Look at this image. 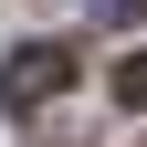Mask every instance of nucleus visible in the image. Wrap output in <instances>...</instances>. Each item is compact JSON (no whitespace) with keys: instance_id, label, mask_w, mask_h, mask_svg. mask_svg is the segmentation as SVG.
<instances>
[{"instance_id":"obj_2","label":"nucleus","mask_w":147,"mask_h":147,"mask_svg":"<svg viewBox=\"0 0 147 147\" xmlns=\"http://www.w3.org/2000/svg\"><path fill=\"white\" fill-rule=\"evenodd\" d=\"M116 95H126V105H137V116H147V53H137V63L116 74Z\"/></svg>"},{"instance_id":"obj_3","label":"nucleus","mask_w":147,"mask_h":147,"mask_svg":"<svg viewBox=\"0 0 147 147\" xmlns=\"http://www.w3.org/2000/svg\"><path fill=\"white\" fill-rule=\"evenodd\" d=\"M126 11H137V0H95V21H126Z\"/></svg>"},{"instance_id":"obj_1","label":"nucleus","mask_w":147,"mask_h":147,"mask_svg":"<svg viewBox=\"0 0 147 147\" xmlns=\"http://www.w3.org/2000/svg\"><path fill=\"white\" fill-rule=\"evenodd\" d=\"M63 84H74V53L63 42H21L11 63H0V105H11V116H42Z\"/></svg>"}]
</instances>
